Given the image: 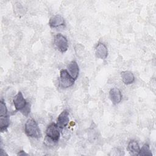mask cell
I'll return each instance as SVG.
<instances>
[{
    "label": "cell",
    "mask_w": 156,
    "mask_h": 156,
    "mask_svg": "<svg viewBox=\"0 0 156 156\" xmlns=\"http://www.w3.org/2000/svg\"><path fill=\"white\" fill-rule=\"evenodd\" d=\"M138 155L142 156H152V154L150 149L149 146L147 144H144L141 149H140V152L138 153Z\"/></svg>",
    "instance_id": "14"
},
{
    "label": "cell",
    "mask_w": 156,
    "mask_h": 156,
    "mask_svg": "<svg viewBox=\"0 0 156 156\" xmlns=\"http://www.w3.org/2000/svg\"><path fill=\"white\" fill-rule=\"evenodd\" d=\"M68 72L74 80L77 78L79 76V69L76 61L73 60L70 62L68 66Z\"/></svg>",
    "instance_id": "10"
},
{
    "label": "cell",
    "mask_w": 156,
    "mask_h": 156,
    "mask_svg": "<svg viewBox=\"0 0 156 156\" xmlns=\"http://www.w3.org/2000/svg\"><path fill=\"white\" fill-rule=\"evenodd\" d=\"M60 82L62 88H66L71 87L74 83V79L69 74L67 70L61 69L60 72Z\"/></svg>",
    "instance_id": "2"
},
{
    "label": "cell",
    "mask_w": 156,
    "mask_h": 156,
    "mask_svg": "<svg viewBox=\"0 0 156 156\" xmlns=\"http://www.w3.org/2000/svg\"><path fill=\"white\" fill-rule=\"evenodd\" d=\"M109 97L113 104H119L122 99V94L121 91L117 88H113L109 92Z\"/></svg>",
    "instance_id": "8"
},
{
    "label": "cell",
    "mask_w": 156,
    "mask_h": 156,
    "mask_svg": "<svg viewBox=\"0 0 156 156\" xmlns=\"http://www.w3.org/2000/svg\"><path fill=\"white\" fill-rule=\"evenodd\" d=\"M54 44L56 48L62 52H66L68 48V43L67 39L61 34H58L54 38Z\"/></svg>",
    "instance_id": "4"
},
{
    "label": "cell",
    "mask_w": 156,
    "mask_h": 156,
    "mask_svg": "<svg viewBox=\"0 0 156 156\" xmlns=\"http://www.w3.org/2000/svg\"><path fill=\"white\" fill-rule=\"evenodd\" d=\"M129 151L134 155H138L140 148L138 143L135 140H131L128 144Z\"/></svg>",
    "instance_id": "12"
},
{
    "label": "cell",
    "mask_w": 156,
    "mask_h": 156,
    "mask_svg": "<svg viewBox=\"0 0 156 156\" xmlns=\"http://www.w3.org/2000/svg\"><path fill=\"white\" fill-rule=\"evenodd\" d=\"M121 76L122 82L127 85L132 83L135 80V77L133 74L129 71H124L121 72Z\"/></svg>",
    "instance_id": "11"
},
{
    "label": "cell",
    "mask_w": 156,
    "mask_h": 156,
    "mask_svg": "<svg viewBox=\"0 0 156 156\" xmlns=\"http://www.w3.org/2000/svg\"><path fill=\"white\" fill-rule=\"evenodd\" d=\"M7 109L5 102L1 100L0 101V116H7Z\"/></svg>",
    "instance_id": "15"
},
{
    "label": "cell",
    "mask_w": 156,
    "mask_h": 156,
    "mask_svg": "<svg viewBox=\"0 0 156 156\" xmlns=\"http://www.w3.org/2000/svg\"><path fill=\"white\" fill-rule=\"evenodd\" d=\"M10 124V120L9 116H0V128L1 131L2 132L7 130Z\"/></svg>",
    "instance_id": "13"
},
{
    "label": "cell",
    "mask_w": 156,
    "mask_h": 156,
    "mask_svg": "<svg viewBox=\"0 0 156 156\" xmlns=\"http://www.w3.org/2000/svg\"><path fill=\"white\" fill-rule=\"evenodd\" d=\"M49 25L51 27H58L65 25V20L60 15H55L52 16L49 21Z\"/></svg>",
    "instance_id": "9"
},
{
    "label": "cell",
    "mask_w": 156,
    "mask_h": 156,
    "mask_svg": "<svg viewBox=\"0 0 156 156\" xmlns=\"http://www.w3.org/2000/svg\"><path fill=\"white\" fill-rule=\"evenodd\" d=\"M69 113L67 110H63L58 116L57 125L60 129H63L69 123Z\"/></svg>",
    "instance_id": "6"
},
{
    "label": "cell",
    "mask_w": 156,
    "mask_h": 156,
    "mask_svg": "<svg viewBox=\"0 0 156 156\" xmlns=\"http://www.w3.org/2000/svg\"><path fill=\"white\" fill-rule=\"evenodd\" d=\"M96 57L101 59H105L108 55V50L106 46L102 43H98L95 49Z\"/></svg>",
    "instance_id": "7"
},
{
    "label": "cell",
    "mask_w": 156,
    "mask_h": 156,
    "mask_svg": "<svg viewBox=\"0 0 156 156\" xmlns=\"http://www.w3.org/2000/svg\"><path fill=\"white\" fill-rule=\"evenodd\" d=\"M26 134L32 138H39L41 136V132L37 122L33 118H29L27 120L24 126Z\"/></svg>",
    "instance_id": "1"
},
{
    "label": "cell",
    "mask_w": 156,
    "mask_h": 156,
    "mask_svg": "<svg viewBox=\"0 0 156 156\" xmlns=\"http://www.w3.org/2000/svg\"><path fill=\"white\" fill-rule=\"evenodd\" d=\"M46 136L53 140L54 142H57L60 138V131L59 127L57 124L51 123L46 130Z\"/></svg>",
    "instance_id": "3"
},
{
    "label": "cell",
    "mask_w": 156,
    "mask_h": 156,
    "mask_svg": "<svg viewBox=\"0 0 156 156\" xmlns=\"http://www.w3.org/2000/svg\"><path fill=\"white\" fill-rule=\"evenodd\" d=\"M13 102L16 110L21 111V112L29 104L27 103L26 99L23 97V95L21 91H19L18 94L15 96L13 100Z\"/></svg>",
    "instance_id": "5"
},
{
    "label": "cell",
    "mask_w": 156,
    "mask_h": 156,
    "mask_svg": "<svg viewBox=\"0 0 156 156\" xmlns=\"http://www.w3.org/2000/svg\"><path fill=\"white\" fill-rule=\"evenodd\" d=\"M17 155H27L28 154H27V153H26L24 151H20L18 153Z\"/></svg>",
    "instance_id": "16"
}]
</instances>
